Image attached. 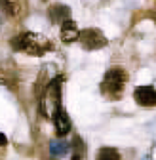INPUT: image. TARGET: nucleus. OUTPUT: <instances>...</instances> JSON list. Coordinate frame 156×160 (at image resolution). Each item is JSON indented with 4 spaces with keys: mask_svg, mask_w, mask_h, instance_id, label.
I'll return each mask as SVG.
<instances>
[{
    "mask_svg": "<svg viewBox=\"0 0 156 160\" xmlns=\"http://www.w3.org/2000/svg\"><path fill=\"white\" fill-rule=\"evenodd\" d=\"M12 48L27 55H44L46 52L51 50V42L50 38L38 32H21L12 38Z\"/></svg>",
    "mask_w": 156,
    "mask_h": 160,
    "instance_id": "nucleus-1",
    "label": "nucleus"
},
{
    "mask_svg": "<svg viewBox=\"0 0 156 160\" xmlns=\"http://www.w3.org/2000/svg\"><path fill=\"white\" fill-rule=\"evenodd\" d=\"M126 82H128L126 69L124 67H110L105 72V78H103V82H101V92H103L105 97L116 101V99L122 97Z\"/></svg>",
    "mask_w": 156,
    "mask_h": 160,
    "instance_id": "nucleus-2",
    "label": "nucleus"
},
{
    "mask_svg": "<svg viewBox=\"0 0 156 160\" xmlns=\"http://www.w3.org/2000/svg\"><path fill=\"white\" fill-rule=\"evenodd\" d=\"M78 40L84 50H101L107 46V38L99 29H84Z\"/></svg>",
    "mask_w": 156,
    "mask_h": 160,
    "instance_id": "nucleus-3",
    "label": "nucleus"
},
{
    "mask_svg": "<svg viewBox=\"0 0 156 160\" xmlns=\"http://www.w3.org/2000/svg\"><path fill=\"white\" fill-rule=\"evenodd\" d=\"M51 118H53V126H55V133L59 135V137H65L69 132H71V118H69V114H67V111L59 105L55 111H53V114H51Z\"/></svg>",
    "mask_w": 156,
    "mask_h": 160,
    "instance_id": "nucleus-4",
    "label": "nucleus"
},
{
    "mask_svg": "<svg viewBox=\"0 0 156 160\" xmlns=\"http://www.w3.org/2000/svg\"><path fill=\"white\" fill-rule=\"evenodd\" d=\"M133 99L141 107H154L156 105V90L152 86H139L133 92Z\"/></svg>",
    "mask_w": 156,
    "mask_h": 160,
    "instance_id": "nucleus-5",
    "label": "nucleus"
},
{
    "mask_svg": "<svg viewBox=\"0 0 156 160\" xmlns=\"http://www.w3.org/2000/svg\"><path fill=\"white\" fill-rule=\"evenodd\" d=\"M80 38V31H78V25L72 21V19H67V21L61 23V40L67 44H72Z\"/></svg>",
    "mask_w": 156,
    "mask_h": 160,
    "instance_id": "nucleus-6",
    "label": "nucleus"
},
{
    "mask_svg": "<svg viewBox=\"0 0 156 160\" xmlns=\"http://www.w3.org/2000/svg\"><path fill=\"white\" fill-rule=\"evenodd\" d=\"M50 19H51V23H55V25H61L63 21L71 19V10H69V6H63V4L51 6V8H50Z\"/></svg>",
    "mask_w": 156,
    "mask_h": 160,
    "instance_id": "nucleus-7",
    "label": "nucleus"
},
{
    "mask_svg": "<svg viewBox=\"0 0 156 160\" xmlns=\"http://www.w3.org/2000/svg\"><path fill=\"white\" fill-rule=\"evenodd\" d=\"M50 152L53 156H65L69 152V145L65 141H51L50 143Z\"/></svg>",
    "mask_w": 156,
    "mask_h": 160,
    "instance_id": "nucleus-8",
    "label": "nucleus"
},
{
    "mask_svg": "<svg viewBox=\"0 0 156 160\" xmlns=\"http://www.w3.org/2000/svg\"><path fill=\"white\" fill-rule=\"evenodd\" d=\"M0 4H2L4 12L12 17L19 15V0H0Z\"/></svg>",
    "mask_w": 156,
    "mask_h": 160,
    "instance_id": "nucleus-9",
    "label": "nucleus"
},
{
    "mask_svg": "<svg viewBox=\"0 0 156 160\" xmlns=\"http://www.w3.org/2000/svg\"><path fill=\"white\" fill-rule=\"evenodd\" d=\"M97 158H99V160H109V158L118 160V158H120V152L114 151V149H110V147H103L99 152H97Z\"/></svg>",
    "mask_w": 156,
    "mask_h": 160,
    "instance_id": "nucleus-10",
    "label": "nucleus"
},
{
    "mask_svg": "<svg viewBox=\"0 0 156 160\" xmlns=\"http://www.w3.org/2000/svg\"><path fill=\"white\" fill-rule=\"evenodd\" d=\"M6 143H8V137H6V135H4L2 132H0V147H4Z\"/></svg>",
    "mask_w": 156,
    "mask_h": 160,
    "instance_id": "nucleus-11",
    "label": "nucleus"
},
{
    "mask_svg": "<svg viewBox=\"0 0 156 160\" xmlns=\"http://www.w3.org/2000/svg\"><path fill=\"white\" fill-rule=\"evenodd\" d=\"M42 2H46V0H42Z\"/></svg>",
    "mask_w": 156,
    "mask_h": 160,
    "instance_id": "nucleus-12",
    "label": "nucleus"
}]
</instances>
